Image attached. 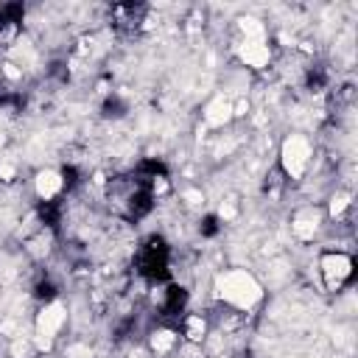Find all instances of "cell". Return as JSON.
<instances>
[{
  "mask_svg": "<svg viewBox=\"0 0 358 358\" xmlns=\"http://www.w3.org/2000/svg\"><path fill=\"white\" fill-rule=\"evenodd\" d=\"M213 288H215L218 302H224L227 308L241 310V313L257 308L260 299H263L260 280L246 268H224V271H218Z\"/></svg>",
  "mask_w": 358,
  "mask_h": 358,
  "instance_id": "cell-1",
  "label": "cell"
},
{
  "mask_svg": "<svg viewBox=\"0 0 358 358\" xmlns=\"http://www.w3.org/2000/svg\"><path fill=\"white\" fill-rule=\"evenodd\" d=\"M313 162V143L302 131H291L280 145V168L291 182H299Z\"/></svg>",
  "mask_w": 358,
  "mask_h": 358,
  "instance_id": "cell-2",
  "label": "cell"
},
{
  "mask_svg": "<svg viewBox=\"0 0 358 358\" xmlns=\"http://www.w3.org/2000/svg\"><path fill=\"white\" fill-rule=\"evenodd\" d=\"M64 324H67V308H64V302L62 299L45 302L36 310V319H34V344L39 350H50Z\"/></svg>",
  "mask_w": 358,
  "mask_h": 358,
  "instance_id": "cell-3",
  "label": "cell"
},
{
  "mask_svg": "<svg viewBox=\"0 0 358 358\" xmlns=\"http://www.w3.org/2000/svg\"><path fill=\"white\" fill-rule=\"evenodd\" d=\"M352 271H355V260H352L350 252H341V249L322 252L319 274H322V282H324L327 291H341L352 280Z\"/></svg>",
  "mask_w": 358,
  "mask_h": 358,
  "instance_id": "cell-4",
  "label": "cell"
},
{
  "mask_svg": "<svg viewBox=\"0 0 358 358\" xmlns=\"http://www.w3.org/2000/svg\"><path fill=\"white\" fill-rule=\"evenodd\" d=\"M238 59L249 70H266L271 62V45L266 39H241Z\"/></svg>",
  "mask_w": 358,
  "mask_h": 358,
  "instance_id": "cell-5",
  "label": "cell"
},
{
  "mask_svg": "<svg viewBox=\"0 0 358 358\" xmlns=\"http://www.w3.org/2000/svg\"><path fill=\"white\" fill-rule=\"evenodd\" d=\"M62 190H64V173L59 168H42V171H36V176H34V193H36V199L53 201V199L62 196Z\"/></svg>",
  "mask_w": 358,
  "mask_h": 358,
  "instance_id": "cell-6",
  "label": "cell"
},
{
  "mask_svg": "<svg viewBox=\"0 0 358 358\" xmlns=\"http://www.w3.org/2000/svg\"><path fill=\"white\" fill-rule=\"evenodd\" d=\"M53 243H56V235L50 227H39L34 229L31 235H25V255L34 257V260H45L50 252H53Z\"/></svg>",
  "mask_w": 358,
  "mask_h": 358,
  "instance_id": "cell-7",
  "label": "cell"
},
{
  "mask_svg": "<svg viewBox=\"0 0 358 358\" xmlns=\"http://www.w3.org/2000/svg\"><path fill=\"white\" fill-rule=\"evenodd\" d=\"M201 117H204V123H207L210 129H224L227 123L235 120V117H232V101H229L227 95H215V98L204 106Z\"/></svg>",
  "mask_w": 358,
  "mask_h": 358,
  "instance_id": "cell-8",
  "label": "cell"
},
{
  "mask_svg": "<svg viewBox=\"0 0 358 358\" xmlns=\"http://www.w3.org/2000/svg\"><path fill=\"white\" fill-rule=\"evenodd\" d=\"M319 221H322V213L316 207H302L294 213L291 218V232L299 238V241H310L316 232H319Z\"/></svg>",
  "mask_w": 358,
  "mask_h": 358,
  "instance_id": "cell-9",
  "label": "cell"
},
{
  "mask_svg": "<svg viewBox=\"0 0 358 358\" xmlns=\"http://www.w3.org/2000/svg\"><path fill=\"white\" fill-rule=\"evenodd\" d=\"M145 14H148V8H145V6H134V3L112 6V20H115V25H117V28L137 31V28L145 22Z\"/></svg>",
  "mask_w": 358,
  "mask_h": 358,
  "instance_id": "cell-10",
  "label": "cell"
},
{
  "mask_svg": "<svg viewBox=\"0 0 358 358\" xmlns=\"http://www.w3.org/2000/svg\"><path fill=\"white\" fill-rule=\"evenodd\" d=\"M176 347H179V333H176L173 327H154V330L148 333V350H151V355L165 358V355H171Z\"/></svg>",
  "mask_w": 358,
  "mask_h": 358,
  "instance_id": "cell-11",
  "label": "cell"
},
{
  "mask_svg": "<svg viewBox=\"0 0 358 358\" xmlns=\"http://www.w3.org/2000/svg\"><path fill=\"white\" fill-rule=\"evenodd\" d=\"M182 336L190 344H204L210 336V322L201 313H185L182 316Z\"/></svg>",
  "mask_w": 358,
  "mask_h": 358,
  "instance_id": "cell-12",
  "label": "cell"
},
{
  "mask_svg": "<svg viewBox=\"0 0 358 358\" xmlns=\"http://www.w3.org/2000/svg\"><path fill=\"white\" fill-rule=\"evenodd\" d=\"M350 207H352V193H350V190H336V193L330 196L327 215H330V218H341L344 210H350Z\"/></svg>",
  "mask_w": 358,
  "mask_h": 358,
  "instance_id": "cell-13",
  "label": "cell"
},
{
  "mask_svg": "<svg viewBox=\"0 0 358 358\" xmlns=\"http://www.w3.org/2000/svg\"><path fill=\"white\" fill-rule=\"evenodd\" d=\"M17 162L8 157H0V182H14L17 179Z\"/></svg>",
  "mask_w": 358,
  "mask_h": 358,
  "instance_id": "cell-14",
  "label": "cell"
},
{
  "mask_svg": "<svg viewBox=\"0 0 358 358\" xmlns=\"http://www.w3.org/2000/svg\"><path fill=\"white\" fill-rule=\"evenodd\" d=\"M182 199H185L190 207H201V204H204V193H201L199 187H185V190H182Z\"/></svg>",
  "mask_w": 358,
  "mask_h": 358,
  "instance_id": "cell-15",
  "label": "cell"
},
{
  "mask_svg": "<svg viewBox=\"0 0 358 358\" xmlns=\"http://www.w3.org/2000/svg\"><path fill=\"white\" fill-rule=\"evenodd\" d=\"M235 215H238V204H235L232 199H229V201H224V204L218 207V218H221V221H232Z\"/></svg>",
  "mask_w": 358,
  "mask_h": 358,
  "instance_id": "cell-16",
  "label": "cell"
},
{
  "mask_svg": "<svg viewBox=\"0 0 358 358\" xmlns=\"http://www.w3.org/2000/svg\"><path fill=\"white\" fill-rule=\"evenodd\" d=\"M67 358H92V350H90V344H70Z\"/></svg>",
  "mask_w": 358,
  "mask_h": 358,
  "instance_id": "cell-17",
  "label": "cell"
},
{
  "mask_svg": "<svg viewBox=\"0 0 358 358\" xmlns=\"http://www.w3.org/2000/svg\"><path fill=\"white\" fill-rule=\"evenodd\" d=\"M243 115H249V101L246 98L232 101V117H243Z\"/></svg>",
  "mask_w": 358,
  "mask_h": 358,
  "instance_id": "cell-18",
  "label": "cell"
}]
</instances>
